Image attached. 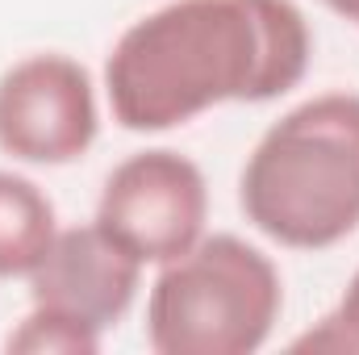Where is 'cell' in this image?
<instances>
[{
    "label": "cell",
    "instance_id": "obj_5",
    "mask_svg": "<svg viewBox=\"0 0 359 355\" xmlns=\"http://www.w3.org/2000/svg\"><path fill=\"white\" fill-rule=\"evenodd\" d=\"M100 134L92 72L63 55L38 51L0 72V151L25 168H67Z\"/></svg>",
    "mask_w": 359,
    "mask_h": 355
},
{
    "label": "cell",
    "instance_id": "obj_2",
    "mask_svg": "<svg viewBox=\"0 0 359 355\" xmlns=\"http://www.w3.org/2000/svg\"><path fill=\"white\" fill-rule=\"evenodd\" d=\"M238 209L288 251H326L359 230V92H318L259 134Z\"/></svg>",
    "mask_w": 359,
    "mask_h": 355
},
{
    "label": "cell",
    "instance_id": "obj_3",
    "mask_svg": "<svg viewBox=\"0 0 359 355\" xmlns=\"http://www.w3.org/2000/svg\"><path fill=\"white\" fill-rule=\"evenodd\" d=\"M284 280L268 251L238 234H205L159 267L147 293V347L155 355H251L271 339Z\"/></svg>",
    "mask_w": 359,
    "mask_h": 355
},
{
    "label": "cell",
    "instance_id": "obj_6",
    "mask_svg": "<svg viewBox=\"0 0 359 355\" xmlns=\"http://www.w3.org/2000/svg\"><path fill=\"white\" fill-rule=\"evenodd\" d=\"M142 288V264L109 239L96 222L88 226H59L50 251L29 272V301L59 309L96 335L113 330Z\"/></svg>",
    "mask_w": 359,
    "mask_h": 355
},
{
    "label": "cell",
    "instance_id": "obj_7",
    "mask_svg": "<svg viewBox=\"0 0 359 355\" xmlns=\"http://www.w3.org/2000/svg\"><path fill=\"white\" fill-rule=\"evenodd\" d=\"M59 234L55 201L21 172L0 168V280H29Z\"/></svg>",
    "mask_w": 359,
    "mask_h": 355
},
{
    "label": "cell",
    "instance_id": "obj_10",
    "mask_svg": "<svg viewBox=\"0 0 359 355\" xmlns=\"http://www.w3.org/2000/svg\"><path fill=\"white\" fill-rule=\"evenodd\" d=\"M330 13H339L343 21H351V25H359V0H322Z\"/></svg>",
    "mask_w": 359,
    "mask_h": 355
},
{
    "label": "cell",
    "instance_id": "obj_1",
    "mask_svg": "<svg viewBox=\"0 0 359 355\" xmlns=\"http://www.w3.org/2000/svg\"><path fill=\"white\" fill-rule=\"evenodd\" d=\"M313 59L297 0H168L121 29L104 59L113 121L163 134L222 105H268Z\"/></svg>",
    "mask_w": 359,
    "mask_h": 355
},
{
    "label": "cell",
    "instance_id": "obj_9",
    "mask_svg": "<svg viewBox=\"0 0 359 355\" xmlns=\"http://www.w3.org/2000/svg\"><path fill=\"white\" fill-rule=\"evenodd\" d=\"M292 351H326V355H359V267L351 272L339 305L318 318L309 330L292 339Z\"/></svg>",
    "mask_w": 359,
    "mask_h": 355
},
{
    "label": "cell",
    "instance_id": "obj_8",
    "mask_svg": "<svg viewBox=\"0 0 359 355\" xmlns=\"http://www.w3.org/2000/svg\"><path fill=\"white\" fill-rule=\"evenodd\" d=\"M100 343L104 335L46 305H29V314L4 339V347L17 355H96Z\"/></svg>",
    "mask_w": 359,
    "mask_h": 355
},
{
    "label": "cell",
    "instance_id": "obj_4",
    "mask_svg": "<svg viewBox=\"0 0 359 355\" xmlns=\"http://www.w3.org/2000/svg\"><path fill=\"white\" fill-rule=\"evenodd\" d=\"M92 222L142 267L172 264L209 234L205 172L172 147L134 151L104 176Z\"/></svg>",
    "mask_w": 359,
    "mask_h": 355
}]
</instances>
